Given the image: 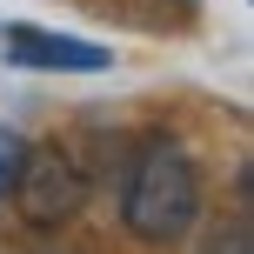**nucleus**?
<instances>
[{
	"mask_svg": "<svg viewBox=\"0 0 254 254\" xmlns=\"http://www.w3.org/2000/svg\"><path fill=\"white\" fill-rule=\"evenodd\" d=\"M194 221H201V161L174 134H147L127 154V174H121V228L134 241L167 248Z\"/></svg>",
	"mask_w": 254,
	"mask_h": 254,
	"instance_id": "f257e3e1",
	"label": "nucleus"
},
{
	"mask_svg": "<svg viewBox=\"0 0 254 254\" xmlns=\"http://www.w3.org/2000/svg\"><path fill=\"white\" fill-rule=\"evenodd\" d=\"M13 207L34 234H61L67 221L87 207V174L74 167V154L61 147H20V167H13Z\"/></svg>",
	"mask_w": 254,
	"mask_h": 254,
	"instance_id": "f03ea898",
	"label": "nucleus"
},
{
	"mask_svg": "<svg viewBox=\"0 0 254 254\" xmlns=\"http://www.w3.org/2000/svg\"><path fill=\"white\" fill-rule=\"evenodd\" d=\"M0 54L20 74H107L114 54L80 34H47V27H0Z\"/></svg>",
	"mask_w": 254,
	"mask_h": 254,
	"instance_id": "7ed1b4c3",
	"label": "nucleus"
},
{
	"mask_svg": "<svg viewBox=\"0 0 254 254\" xmlns=\"http://www.w3.org/2000/svg\"><path fill=\"white\" fill-rule=\"evenodd\" d=\"M201 254H254V241H248V228H228V234H214Z\"/></svg>",
	"mask_w": 254,
	"mask_h": 254,
	"instance_id": "20e7f679",
	"label": "nucleus"
},
{
	"mask_svg": "<svg viewBox=\"0 0 254 254\" xmlns=\"http://www.w3.org/2000/svg\"><path fill=\"white\" fill-rule=\"evenodd\" d=\"M13 167H20V140L0 134V201H7V188H13Z\"/></svg>",
	"mask_w": 254,
	"mask_h": 254,
	"instance_id": "39448f33",
	"label": "nucleus"
},
{
	"mask_svg": "<svg viewBox=\"0 0 254 254\" xmlns=\"http://www.w3.org/2000/svg\"><path fill=\"white\" fill-rule=\"evenodd\" d=\"M47 254H67V248H47Z\"/></svg>",
	"mask_w": 254,
	"mask_h": 254,
	"instance_id": "423d86ee",
	"label": "nucleus"
}]
</instances>
